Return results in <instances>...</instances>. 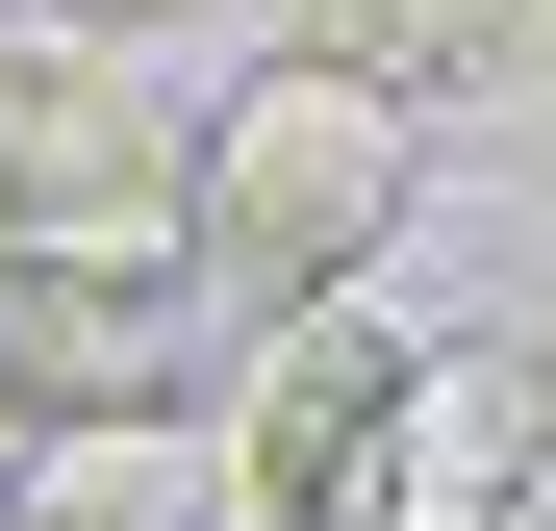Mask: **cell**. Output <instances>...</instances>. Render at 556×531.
Segmentation results:
<instances>
[{
  "instance_id": "obj_8",
  "label": "cell",
  "mask_w": 556,
  "mask_h": 531,
  "mask_svg": "<svg viewBox=\"0 0 556 531\" xmlns=\"http://www.w3.org/2000/svg\"><path fill=\"white\" fill-rule=\"evenodd\" d=\"M506 531H531V506H506Z\"/></svg>"
},
{
  "instance_id": "obj_1",
  "label": "cell",
  "mask_w": 556,
  "mask_h": 531,
  "mask_svg": "<svg viewBox=\"0 0 556 531\" xmlns=\"http://www.w3.org/2000/svg\"><path fill=\"white\" fill-rule=\"evenodd\" d=\"M531 329H278V380L228 430V506L253 531H506L531 506Z\"/></svg>"
},
{
  "instance_id": "obj_6",
  "label": "cell",
  "mask_w": 556,
  "mask_h": 531,
  "mask_svg": "<svg viewBox=\"0 0 556 531\" xmlns=\"http://www.w3.org/2000/svg\"><path fill=\"white\" fill-rule=\"evenodd\" d=\"M26 531H177V506H152V481H76V506H26Z\"/></svg>"
},
{
  "instance_id": "obj_5",
  "label": "cell",
  "mask_w": 556,
  "mask_h": 531,
  "mask_svg": "<svg viewBox=\"0 0 556 531\" xmlns=\"http://www.w3.org/2000/svg\"><path fill=\"white\" fill-rule=\"evenodd\" d=\"M278 51L380 76V102H481L506 51H556V0H278Z\"/></svg>"
},
{
  "instance_id": "obj_7",
  "label": "cell",
  "mask_w": 556,
  "mask_h": 531,
  "mask_svg": "<svg viewBox=\"0 0 556 531\" xmlns=\"http://www.w3.org/2000/svg\"><path fill=\"white\" fill-rule=\"evenodd\" d=\"M102 26H203V0H102Z\"/></svg>"
},
{
  "instance_id": "obj_2",
  "label": "cell",
  "mask_w": 556,
  "mask_h": 531,
  "mask_svg": "<svg viewBox=\"0 0 556 531\" xmlns=\"http://www.w3.org/2000/svg\"><path fill=\"white\" fill-rule=\"evenodd\" d=\"M405 152L430 102H380V76H329V51H253L228 102H203V177H177V253L228 279V329H329L354 279H380V228H405Z\"/></svg>"
},
{
  "instance_id": "obj_3",
  "label": "cell",
  "mask_w": 556,
  "mask_h": 531,
  "mask_svg": "<svg viewBox=\"0 0 556 531\" xmlns=\"http://www.w3.org/2000/svg\"><path fill=\"white\" fill-rule=\"evenodd\" d=\"M228 354L253 329L177 228H0V430L26 456H152V430H203Z\"/></svg>"
},
{
  "instance_id": "obj_4",
  "label": "cell",
  "mask_w": 556,
  "mask_h": 531,
  "mask_svg": "<svg viewBox=\"0 0 556 531\" xmlns=\"http://www.w3.org/2000/svg\"><path fill=\"white\" fill-rule=\"evenodd\" d=\"M203 102L152 76V26L102 0H0V228H177Z\"/></svg>"
}]
</instances>
